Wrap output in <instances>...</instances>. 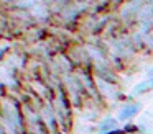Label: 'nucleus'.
Masks as SVG:
<instances>
[{
    "instance_id": "20e7f679",
    "label": "nucleus",
    "mask_w": 153,
    "mask_h": 134,
    "mask_svg": "<svg viewBox=\"0 0 153 134\" xmlns=\"http://www.w3.org/2000/svg\"><path fill=\"white\" fill-rule=\"evenodd\" d=\"M152 74H153V72H152Z\"/></svg>"
},
{
    "instance_id": "f03ea898",
    "label": "nucleus",
    "mask_w": 153,
    "mask_h": 134,
    "mask_svg": "<svg viewBox=\"0 0 153 134\" xmlns=\"http://www.w3.org/2000/svg\"><path fill=\"white\" fill-rule=\"evenodd\" d=\"M138 110H140V105H137V103L123 105L122 110H120V113H119V119L120 121H130L133 116L138 114Z\"/></svg>"
},
{
    "instance_id": "f257e3e1",
    "label": "nucleus",
    "mask_w": 153,
    "mask_h": 134,
    "mask_svg": "<svg viewBox=\"0 0 153 134\" xmlns=\"http://www.w3.org/2000/svg\"><path fill=\"white\" fill-rule=\"evenodd\" d=\"M2 113H4V121L8 126V129L12 133H20L25 126V118L22 110L18 108L17 103H13L12 100L5 101L2 106Z\"/></svg>"
},
{
    "instance_id": "7ed1b4c3",
    "label": "nucleus",
    "mask_w": 153,
    "mask_h": 134,
    "mask_svg": "<svg viewBox=\"0 0 153 134\" xmlns=\"http://www.w3.org/2000/svg\"><path fill=\"white\" fill-rule=\"evenodd\" d=\"M117 129V121L114 118H107V119L100 121L99 124V134H112Z\"/></svg>"
}]
</instances>
